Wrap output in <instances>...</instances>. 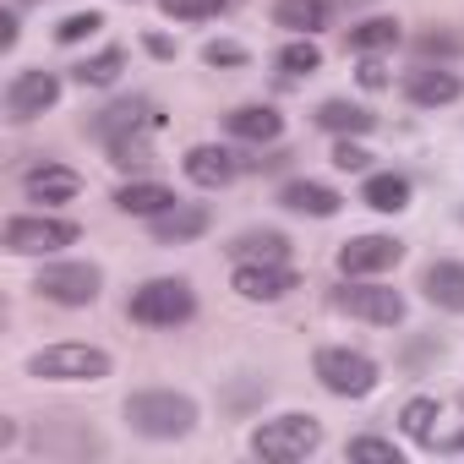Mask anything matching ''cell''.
Here are the masks:
<instances>
[{
    "label": "cell",
    "mask_w": 464,
    "mask_h": 464,
    "mask_svg": "<svg viewBox=\"0 0 464 464\" xmlns=\"http://www.w3.org/2000/svg\"><path fill=\"white\" fill-rule=\"evenodd\" d=\"M121 415H126V426H131L137 437H148V442H180V437L197 431L202 404H197L191 393H180V388H137V393H126Z\"/></svg>",
    "instance_id": "cell-1"
},
{
    "label": "cell",
    "mask_w": 464,
    "mask_h": 464,
    "mask_svg": "<svg viewBox=\"0 0 464 464\" xmlns=\"http://www.w3.org/2000/svg\"><path fill=\"white\" fill-rule=\"evenodd\" d=\"M126 317L142 328H186L197 317V290H191V279H175V274L142 279L126 301Z\"/></svg>",
    "instance_id": "cell-2"
},
{
    "label": "cell",
    "mask_w": 464,
    "mask_h": 464,
    "mask_svg": "<svg viewBox=\"0 0 464 464\" xmlns=\"http://www.w3.org/2000/svg\"><path fill=\"white\" fill-rule=\"evenodd\" d=\"M82 241V224L77 218H61V213H12L6 229H0V246L12 257H55L66 246Z\"/></svg>",
    "instance_id": "cell-3"
},
{
    "label": "cell",
    "mask_w": 464,
    "mask_h": 464,
    "mask_svg": "<svg viewBox=\"0 0 464 464\" xmlns=\"http://www.w3.org/2000/svg\"><path fill=\"white\" fill-rule=\"evenodd\" d=\"M110 372H115V355L99 344H77V339L44 344L28 355V377H39V382H104Z\"/></svg>",
    "instance_id": "cell-4"
},
{
    "label": "cell",
    "mask_w": 464,
    "mask_h": 464,
    "mask_svg": "<svg viewBox=\"0 0 464 464\" xmlns=\"http://www.w3.org/2000/svg\"><path fill=\"white\" fill-rule=\"evenodd\" d=\"M317 448H323V420H317V415L290 410V415H274V420L252 426V453H257L263 464H301V459H312Z\"/></svg>",
    "instance_id": "cell-5"
},
{
    "label": "cell",
    "mask_w": 464,
    "mask_h": 464,
    "mask_svg": "<svg viewBox=\"0 0 464 464\" xmlns=\"http://www.w3.org/2000/svg\"><path fill=\"white\" fill-rule=\"evenodd\" d=\"M312 377H317L334 399H366V393H377L382 366H377L366 350H350V344H323V350L312 355Z\"/></svg>",
    "instance_id": "cell-6"
},
{
    "label": "cell",
    "mask_w": 464,
    "mask_h": 464,
    "mask_svg": "<svg viewBox=\"0 0 464 464\" xmlns=\"http://www.w3.org/2000/svg\"><path fill=\"white\" fill-rule=\"evenodd\" d=\"M34 290H39L50 306L82 312V306H93V301L104 295V268H99V263H77V257H66V263H44L39 279H34Z\"/></svg>",
    "instance_id": "cell-7"
},
{
    "label": "cell",
    "mask_w": 464,
    "mask_h": 464,
    "mask_svg": "<svg viewBox=\"0 0 464 464\" xmlns=\"http://www.w3.org/2000/svg\"><path fill=\"white\" fill-rule=\"evenodd\" d=\"M334 306L361 317V323H372V328H399L410 317V301L393 285H377V279H344L334 290Z\"/></svg>",
    "instance_id": "cell-8"
},
{
    "label": "cell",
    "mask_w": 464,
    "mask_h": 464,
    "mask_svg": "<svg viewBox=\"0 0 464 464\" xmlns=\"http://www.w3.org/2000/svg\"><path fill=\"white\" fill-rule=\"evenodd\" d=\"M61 93H66V82H61L55 72L28 66V72H17V77L6 82V115H12L17 126H23V121H39L44 110L61 104Z\"/></svg>",
    "instance_id": "cell-9"
},
{
    "label": "cell",
    "mask_w": 464,
    "mask_h": 464,
    "mask_svg": "<svg viewBox=\"0 0 464 464\" xmlns=\"http://www.w3.org/2000/svg\"><path fill=\"white\" fill-rule=\"evenodd\" d=\"M229 290H236L241 301H252V306H274V301H285L290 290H301V274H295L290 263H236Z\"/></svg>",
    "instance_id": "cell-10"
},
{
    "label": "cell",
    "mask_w": 464,
    "mask_h": 464,
    "mask_svg": "<svg viewBox=\"0 0 464 464\" xmlns=\"http://www.w3.org/2000/svg\"><path fill=\"white\" fill-rule=\"evenodd\" d=\"M404 263V241L399 236H350L339 246V274L344 279H377L388 268Z\"/></svg>",
    "instance_id": "cell-11"
},
{
    "label": "cell",
    "mask_w": 464,
    "mask_h": 464,
    "mask_svg": "<svg viewBox=\"0 0 464 464\" xmlns=\"http://www.w3.org/2000/svg\"><path fill=\"white\" fill-rule=\"evenodd\" d=\"M404 99L415 104V110H448V104H459L464 99V77L453 72V66H431V61H420L415 72H404Z\"/></svg>",
    "instance_id": "cell-12"
},
{
    "label": "cell",
    "mask_w": 464,
    "mask_h": 464,
    "mask_svg": "<svg viewBox=\"0 0 464 464\" xmlns=\"http://www.w3.org/2000/svg\"><path fill=\"white\" fill-rule=\"evenodd\" d=\"M213 229V213H208V202H169L164 213H153L148 218V236L159 241V246H191V241H202Z\"/></svg>",
    "instance_id": "cell-13"
},
{
    "label": "cell",
    "mask_w": 464,
    "mask_h": 464,
    "mask_svg": "<svg viewBox=\"0 0 464 464\" xmlns=\"http://www.w3.org/2000/svg\"><path fill=\"white\" fill-rule=\"evenodd\" d=\"M180 169H186V180H191V186H202V191H224V186L236 180L246 164L229 153V148H218V142H197V148H186Z\"/></svg>",
    "instance_id": "cell-14"
},
{
    "label": "cell",
    "mask_w": 464,
    "mask_h": 464,
    "mask_svg": "<svg viewBox=\"0 0 464 464\" xmlns=\"http://www.w3.org/2000/svg\"><path fill=\"white\" fill-rule=\"evenodd\" d=\"M164 126V115H159V104L153 99H115L110 110H99L93 115V137L99 142H110V137H126V131H159Z\"/></svg>",
    "instance_id": "cell-15"
},
{
    "label": "cell",
    "mask_w": 464,
    "mask_h": 464,
    "mask_svg": "<svg viewBox=\"0 0 464 464\" xmlns=\"http://www.w3.org/2000/svg\"><path fill=\"white\" fill-rule=\"evenodd\" d=\"M77 191H82V175H77L72 164H55V159L34 164V169L23 175V197H28V202H44V208L77 202Z\"/></svg>",
    "instance_id": "cell-16"
},
{
    "label": "cell",
    "mask_w": 464,
    "mask_h": 464,
    "mask_svg": "<svg viewBox=\"0 0 464 464\" xmlns=\"http://www.w3.org/2000/svg\"><path fill=\"white\" fill-rule=\"evenodd\" d=\"M279 208L285 213H301V218H334L344 208V197L328 186V180H312V175H295L279 186Z\"/></svg>",
    "instance_id": "cell-17"
},
{
    "label": "cell",
    "mask_w": 464,
    "mask_h": 464,
    "mask_svg": "<svg viewBox=\"0 0 464 464\" xmlns=\"http://www.w3.org/2000/svg\"><path fill=\"white\" fill-rule=\"evenodd\" d=\"M224 131L236 142H252V148H274L285 137V115L274 104H236L224 115Z\"/></svg>",
    "instance_id": "cell-18"
},
{
    "label": "cell",
    "mask_w": 464,
    "mask_h": 464,
    "mask_svg": "<svg viewBox=\"0 0 464 464\" xmlns=\"http://www.w3.org/2000/svg\"><path fill=\"white\" fill-rule=\"evenodd\" d=\"M420 295H426L437 312L464 317V263H459V257H437V263H426V274H420Z\"/></svg>",
    "instance_id": "cell-19"
},
{
    "label": "cell",
    "mask_w": 464,
    "mask_h": 464,
    "mask_svg": "<svg viewBox=\"0 0 464 464\" xmlns=\"http://www.w3.org/2000/svg\"><path fill=\"white\" fill-rule=\"evenodd\" d=\"M224 252H229V263H290L295 246L285 229H241Z\"/></svg>",
    "instance_id": "cell-20"
},
{
    "label": "cell",
    "mask_w": 464,
    "mask_h": 464,
    "mask_svg": "<svg viewBox=\"0 0 464 464\" xmlns=\"http://www.w3.org/2000/svg\"><path fill=\"white\" fill-rule=\"evenodd\" d=\"M410 197H415V186H410L404 169H372V175L361 180V202H366L372 213H404Z\"/></svg>",
    "instance_id": "cell-21"
},
{
    "label": "cell",
    "mask_w": 464,
    "mask_h": 464,
    "mask_svg": "<svg viewBox=\"0 0 464 464\" xmlns=\"http://www.w3.org/2000/svg\"><path fill=\"white\" fill-rule=\"evenodd\" d=\"M274 28H285V34H306V39H317L328 23H334V0H274Z\"/></svg>",
    "instance_id": "cell-22"
},
{
    "label": "cell",
    "mask_w": 464,
    "mask_h": 464,
    "mask_svg": "<svg viewBox=\"0 0 464 464\" xmlns=\"http://www.w3.org/2000/svg\"><path fill=\"white\" fill-rule=\"evenodd\" d=\"M312 121H317L328 137H366V131H377V115H372L366 104H355V99H323Z\"/></svg>",
    "instance_id": "cell-23"
},
{
    "label": "cell",
    "mask_w": 464,
    "mask_h": 464,
    "mask_svg": "<svg viewBox=\"0 0 464 464\" xmlns=\"http://www.w3.org/2000/svg\"><path fill=\"white\" fill-rule=\"evenodd\" d=\"M169 202H180V197H175L164 180H148V175H142V180H126V186L115 191V208L131 213V218H153V213H164Z\"/></svg>",
    "instance_id": "cell-24"
},
{
    "label": "cell",
    "mask_w": 464,
    "mask_h": 464,
    "mask_svg": "<svg viewBox=\"0 0 464 464\" xmlns=\"http://www.w3.org/2000/svg\"><path fill=\"white\" fill-rule=\"evenodd\" d=\"M399 39H404L399 17H366V23H355V28L344 34V44H350L355 55H393Z\"/></svg>",
    "instance_id": "cell-25"
},
{
    "label": "cell",
    "mask_w": 464,
    "mask_h": 464,
    "mask_svg": "<svg viewBox=\"0 0 464 464\" xmlns=\"http://www.w3.org/2000/svg\"><path fill=\"white\" fill-rule=\"evenodd\" d=\"M437 420H442V404H437L431 393H415V399H404V410H399V431H404L410 442H420V448H437Z\"/></svg>",
    "instance_id": "cell-26"
},
{
    "label": "cell",
    "mask_w": 464,
    "mask_h": 464,
    "mask_svg": "<svg viewBox=\"0 0 464 464\" xmlns=\"http://www.w3.org/2000/svg\"><path fill=\"white\" fill-rule=\"evenodd\" d=\"M121 72H126V50H121V44H104L99 55H88V61L72 66V82H77V88H115Z\"/></svg>",
    "instance_id": "cell-27"
},
{
    "label": "cell",
    "mask_w": 464,
    "mask_h": 464,
    "mask_svg": "<svg viewBox=\"0 0 464 464\" xmlns=\"http://www.w3.org/2000/svg\"><path fill=\"white\" fill-rule=\"evenodd\" d=\"M274 66H279L285 82H301V77H317V72H323V50H317V39L290 34V44L274 55Z\"/></svg>",
    "instance_id": "cell-28"
},
{
    "label": "cell",
    "mask_w": 464,
    "mask_h": 464,
    "mask_svg": "<svg viewBox=\"0 0 464 464\" xmlns=\"http://www.w3.org/2000/svg\"><path fill=\"white\" fill-rule=\"evenodd\" d=\"M110 164L115 169H148L153 164V131H126V137H110Z\"/></svg>",
    "instance_id": "cell-29"
},
{
    "label": "cell",
    "mask_w": 464,
    "mask_h": 464,
    "mask_svg": "<svg viewBox=\"0 0 464 464\" xmlns=\"http://www.w3.org/2000/svg\"><path fill=\"white\" fill-rule=\"evenodd\" d=\"M344 459L350 464H404L399 442H388V437H350L344 442Z\"/></svg>",
    "instance_id": "cell-30"
},
{
    "label": "cell",
    "mask_w": 464,
    "mask_h": 464,
    "mask_svg": "<svg viewBox=\"0 0 464 464\" xmlns=\"http://www.w3.org/2000/svg\"><path fill=\"white\" fill-rule=\"evenodd\" d=\"M415 55H420V61L437 55V61L448 66V61L464 55V34H453V28H426V34H415Z\"/></svg>",
    "instance_id": "cell-31"
},
{
    "label": "cell",
    "mask_w": 464,
    "mask_h": 464,
    "mask_svg": "<svg viewBox=\"0 0 464 464\" xmlns=\"http://www.w3.org/2000/svg\"><path fill=\"white\" fill-rule=\"evenodd\" d=\"M202 66H213V72H241V66H252V50L241 39H208L202 44Z\"/></svg>",
    "instance_id": "cell-32"
},
{
    "label": "cell",
    "mask_w": 464,
    "mask_h": 464,
    "mask_svg": "<svg viewBox=\"0 0 464 464\" xmlns=\"http://www.w3.org/2000/svg\"><path fill=\"white\" fill-rule=\"evenodd\" d=\"M229 6H236V0H159V12L169 23H208V17H218Z\"/></svg>",
    "instance_id": "cell-33"
},
{
    "label": "cell",
    "mask_w": 464,
    "mask_h": 464,
    "mask_svg": "<svg viewBox=\"0 0 464 464\" xmlns=\"http://www.w3.org/2000/svg\"><path fill=\"white\" fill-rule=\"evenodd\" d=\"M334 169H344V175H372V153L361 148V137H334Z\"/></svg>",
    "instance_id": "cell-34"
},
{
    "label": "cell",
    "mask_w": 464,
    "mask_h": 464,
    "mask_svg": "<svg viewBox=\"0 0 464 464\" xmlns=\"http://www.w3.org/2000/svg\"><path fill=\"white\" fill-rule=\"evenodd\" d=\"M99 28H104V12H72V17H61L55 44H82V39H93Z\"/></svg>",
    "instance_id": "cell-35"
},
{
    "label": "cell",
    "mask_w": 464,
    "mask_h": 464,
    "mask_svg": "<svg viewBox=\"0 0 464 464\" xmlns=\"http://www.w3.org/2000/svg\"><path fill=\"white\" fill-rule=\"evenodd\" d=\"M355 82L366 88V93H382L393 77H388V66H382V55H361V66H355Z\"/></svg>",
    "instance_id": "cell-36"
},
{
    "label": "cell",
    "mask_w": 464,
    "mask_h": 464,
    "mask_svg": "<svg viewBox=\"0 0 464 464\" xmlns=\"http://www.w3.org/2000/svg\"><path fill=\"white\" fill-rule=\"evenodd\" d=\"M17 39H23V28H17V6H6V12H0V50H17Z\"/></svg>",
    "instance_id": "cell-37"
},
{
    "label": "cell",
    "mask_w": 464,
    "mask_h": 464,
    "mask_svg": "<svg viewBox=\"0 0 464 464\" xmlns=\"http://www.w3.org/2000/svg\"><path fill=\"white\" fill-rule=\"evenodd\" d=\"M142 50H148L153 61H175V44H169L164 34H142Z\"/></svg>",
    "instance_id": "cell-38"
},
{
    "label": "cell",
    "mask_w": 464,
    "mask_h": 464,
    "mask_svg": "<svg viewBox=\"0 0 464 464\" xmlns=\"http://www.w3.org/2000/svg\"><path fill=\"white\" fill-rule=\"evenodd\" d=\"M437 448H442V453H464V431H453V437H437Z\"/></svg>",
    "instance_id": "cell-39"
},
{
    "label": "cell",
    "mask_w": 464,
    "mask_h": 464,
    "mask_svg": "<svg viewBox=\"0 0 464 464\" xmlns=\"http://www.w3.org/2000/svg\"><path fill=\"white\" fill-rule=\"evenodd\" d=\"M339 6H366V0H339Z\"/></svg>",
    "instance_id": "cell-40"
},
{
    "label": "cell",
    "mask_w": 464,
    "mask_h": 464,
    "mask_svg": "<svg viewBox=\"0 0 464 464\" xmlns=\"http://www.w3.org/2000/svg\"><path fill=\"white\" fill-rule=\"evenodd\" d=\"M459 218H464V208H459Z\"/></svg>",
    "instance_id": "cell-41"
}]
</instances>
